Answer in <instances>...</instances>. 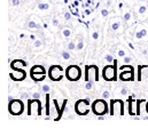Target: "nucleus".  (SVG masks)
<instances>
[{
	"label": "nucleus",
	"mask_w": 148,
	"mask_h": 129,
	"mask_svg": "<svg viewBox=\"0 0 148 129\" xmlns=\"http://www.w3.org/2000/svg\"><path fill=\"white\" fill-rule=\"evenodd\" d=\"M92 112L95 115H106L108 112H110L109 107H108V104L105 100V98L94 100V103L92 104Z\"/></svg>",
	"instance_id": "1"
},
{
	"label": "nucleus",
	"mask_w": 148,
	"mask_h": 129,
	"mask_svg": "<svg viewBox=\"0 0 148 129\" xmlns=\"http://www.w3.org/2000/svg\"><path fill=\"white\" fill-rule=\"evenodd\" d=\"M8 111L12 115H21L24 112V104L21 99H10L9 98V104H8Z\"/></svg>",
	"instance_id": "2"
},
{
	"label": "nucleus",
	"mask_w": 148,
	"mask_h": 129,
	"mask_svg": "<svg viewBox=\"0 0 148 129\" xmlns=\"http://www.w3.org/2000/svg\"><path fill=\"white\" fill-rule=\"evenodd\" d=\"M90 104H91V99L88 97H86L85 99L77 100L75 104V112L78 115H86L90 112Z\"/></svg>",
	"instance_id": "3"
},
{
	"label": "nucleus",
	"mask_w": 148,
	"mask_h": 129,
	"mask_svg": "<svg viewBox=\"0 0 148 129\" xmlns=\"http://www.w3.org/2000/svg\"><path fill=\"white\" fill-rule=\"evenodd\" d=\"M42 107H41V102L39 99L32 98L28 100V114L29 115H41L42 113Z\"/></svg>",
	"instance_id": "4"
},
{
	"label": "nucleus",
	"mask_w": 148,
	"mask_h": 129,
	"mask_svg": "<svg viewBox=\"0 0 148 129\" xmlns=\"http://www.w3.org/2000/svg\"><path fill=\"white\" fill-rule=\"evenodd\" d=\"M66 77L70 81H78L82 77V71L78 65H69L66 70Z\"/></svg>",
	"instance_id": "5"
},
{
	"label": "nucleus",
	"mask_w": 148,
	"mask_h": 129,
	"mask_svg": "<svg viewBox=\"0 0 148 129\" xmlns=\"http://www.w3.org/2000/svg\"><path fill=\"white\" fill-rule=\"evenodd\" d=\"M114 65H106L102 70V77L106 81H116L117 73H116V61H114Z\"/></svg>",
	"instance_id": "6"
},
{
	"label": "nucleus",
	"mask_w": 148,
	"mask_h": 129,
	"mask_svg": "<svg viewBox=\"0 0 148 129\" xmlns=\"http://www.w3.org/2000/svg\"><path fill=\"white\" fill-rule=\"evenodd\" d=\"M48 77L53 81H60L63 78V69L61 65H52L48 70Z\"/></svg>",
	"instance_id": "7"
},
{
	"label": "nucleus",
	"mask_w": 148,
	"mask_h": 129,
	"mask_svg": "<svg viewBox=\"0 0 148 129\" xmlns=\"http://www.w3.org/2000/svg\"><path fill=\"white\" fill-rule=\"evenodd\" d=\"M111 115H124V103L121 99H114L110 102Z\"/></svg>",
	"instance_id": "8"
},
{
	"label": "nucleus",
	"mask_w": 148,
	"mask_h": 129,
	"mask_svg": "<svg viewBox=\"0 0 148 129\" xmlns=\"http://www.w3.org/2000/svg\"><path fill=\"white\" fill-rule=\"evenodd\" d=\"M86 81H98L99 80V69L97 65H87L86 66V73H85Z\"/></svg>",
	"instance_id": "9"
},
{
	"label": "nucleus",
	"mask_w": 148,
	"mask_h": 129,
	"mask_svg": "<svg viewBox=\"0 0 148 129\" xmlns=\"http://www.w3.org/2000/svg\"><path fill=\"white\" fill-rule=\"evenodd\" d=\"M10 78L14 81H23L27 78V72L22 69H14V71L10 73Z\"/></svg>",
	"instance_id": "10"
},
{
	"label": "nucleus",
	"mask_w": 148,
	"mask_h": 129,
	"mask_svg": "<svg viewBox=\"0 0 148 129\" xmlns=\"http://www.w3.org/2000/svg\"><path fill=\"white\" fill-rule=\"evenodd\" d=\"M119 79L123 81H133L134 80V71H121Z\"/></svg>",
	"instance_id": "11"
},
{
	"label": "nucleus",
	"mask_w": 148,
	"mask_h": 129,
	"mask_svg": "<svg viewBox=\"0 0 148 129\" xmlns=\"http://www.w3.org/2000/svg\"><path fill=\"white\" fill-rule=\"evenodd\" d=\"M129 114L130 115H138V100L129 99Z\"/></svg>",
	"instance_id": "12"
},
{
	"label": "nucleus",
	"mask_w": 148,
	"mask_h": 129,
	"mask_svg": "<svg viewBox=\"0 0 148 129\" xmlns=\"http://www.w3.org/2000/svg\"><path fill=\"white\" fill-rule=\"evenodd\" d=\"M145 77H148V66L144 65V66H139L138 69V80L141 81L145 79Z\"/></svg>",
	"instance_id": "13"
},
{
	"label": "nucleus",
	"mask_w": 148,
	"mask_h": 129,
	"mask_svg": "<svg viewBox=\"0 0 148 129\" xmlns=\"http://www.w3.org/2000/svg\"><path fill=\"white\" fill-rule=\"evenodd\" d=\"M148 35V30L147 28H141V29H138L137 32L134 34V39L136 40H143L144 38H146Z\"/></svg>",
	"instance_id": "14"
},
{
	"label": "nucleus",
	"mask_w": 148,
	"mask_h": 129,
	"mask_svg": "<svg viewBox=\"0 0 148 129\" xmlns=\"http://www.w3.org/2000/svg\"><path fill=\"white\" fill-rule=\"evenodd\" d=\"M31 74H46V70L42 65H35V66H32V69L30 71V75Z\"/></svg>",
	"instance_id": "15"
},
{
	"label": "nucleus",
	"mask_w": 148,
	"mask_h": 129,
	"mask_svg": "<svg viewBox=\"0 0 148 129\" xmlns=\"http://www.w3.org/2000/svg\"><path fill=\"white\" fill-rule=\"evenodd\" d=\"M27 62L24 61H21V60H14L12 63H10V67L14 70V69H21V66H27Z\"/></svg>",
	"instance_id": "16"
},
{
	"label": "nucleus",
	"mask_w": 148,
	"mask_h": 129,
	"mask_svg": "<svg viewBox=\"0 0 148 129\" xmlns=\"http://www.w3.org/2000/svg\"><path fill=\"white\" fill-rule=\"evenodd\" d=\"M119 28H121V21H119L118 18H116V20L111 21V23H110V30L112 31V32L117 31V30H118Z\"/></svg>",
	"instance_id": "17"
},
{
	"label": "nucleus",
	"mask_w": 148,
	"mask_h": 129,
	"mask_svg": "<svg viewBox=\"0 0 148 129\" xmlns=\"http://www.w3.org/2000/svg\"><path fill=\"white\" fill-rule=\"evenodd\" d=\"M38 28H40V26H39V24H38L35 20H30L28 22V29L29 30H36Z\"/></svg>",
	"instance_id": "18"
},
{
	"label": "nucleus",
	"mask_w": 148,
	"mask_h": 129,
	"mask_svg": "<svg viewBox=\"0 0 148 129\" xmlns=\"http://www.w3.org/2000/svg\"><path fill=\"white\" fill-rule=\"evenodd\" d=\"M37 8L39 10H41V12H45V10H48V9L51 8V6H49V3H47V2H39Z\"/></svg>",
	"instance_id": "19"
},
{
	"label": "nucleus",
	"mask_w": 148,
	"mask_h": 129,
	"mask_svg": "<svg viewBox=\"0 0 148 129\" xmlns=\"http://www.w3.org/2000/svg\"><path fill=\"white\" fill-rule=\"evenodd\" d=\"M31 78H32V80H35L36 82H40V81H44V80H45L46 74H31Z\"/></svg>",
	"instance_id": "20"
},
{
	"label": "nucleus",
	"mask_w": 148,
	"mask_h": 129,
	"mask_svg": "<svg viewBox=\"0 0 148 129\" xmlns=\"http://www.w3.org/2000/svg\"><path fill=\"white\" fill-rule=\"evenodd\" d=\"M49 113H51V105H49V93L46 94V114H47V118L49 117Z\"/></svg>",
	"instance_id": "21"
},
{
	"label": "nucleus",
	"mask_w": 148,
	"mask_h": 129,
	"mask_svg": "<svg viewBox=\"0 0 148 129\" xmlns=\"http://www.w3.org/2000/svg\"><path fill=\"white\" fill-rule=\"evenodd\" d=\"M131 18H132L131 12H126V13L123 15V20H124L125 23H130V22H131Z\"/></svg>",
	"instance_id": "22"
},
{
	"label": "nucleus",
	"mask_w": 148,
	"mask_h": 129,
	"mask_svg": "<svg viewBox=\"0 0 148 129\" xmlns=\"http://www.w3.org/2000/svg\"><path fill=\"white\" fill-rule=\"evenodd\" d=\"M119 71H134L133 66L130 64H124L122 66H119Z\"/></svg>",
	"instance_id": "23"
},
{
	"label": "nucleus",
	"mask_w": 148,
	"mask_h": 129,
	"mask_svg": "<svg viewBox=\"0 0 148 129\" xmlns=\"http://www.w3.org/2000/svg\"><path fill=\"white\" fill-rule=\"evenodd\" d=\"M71 30L69 29V28H64L63 30H62V37L63 38H70L71 37Z\"/></svg>",
	"instance_id": "24"
},
{
	"label": "nucleus",
	"mask_w": 148,
	"mask_h": 129,
	"mask_svg": "<svg viewBox=\"0 0 148 129\" xmlns=\"http://www.w3.org/2000/svg\"><path fill=\"white\" fill-rule=\"evenodd\" d=\"M61 56H62V58H63L64 61L71 60V54H70L69 52H67V50H63V52L61 53Z\"/></svg>",
	"instance_id": "25"
},
{
	"label": "nucleus",
	"mask_w": 148,
	"mask_h": 129,
	"mask_svg": "<svg viewBox=\"0 0 148 129\" xmlns=\"http://www.w3.org/2000/svg\"><path fill=\"white\" fill-rule=\"evenodd\" d=\"M146 12H147V7L145 5H141V6L138 7V14L139 15H144Z\"/></svg>",
	"instance_id": "26"
},
{
	"label": "nucleus",
	"mask_w": 148,
	"mask_h": 129,
	"mask_svg": "<svg viewBox=\"0 0 148 129\" xmlns=\"http://www.w3.org/2000/svg\"><path fill=\"white\" fill-rule=\"evenodd\" d=\"M76 47H77V45H76V42H75V41H70V42L67 45V49H68L69 52L75 50V49H76Z\"/></svg>",
	"instance_id": "27"
},
{
	"label": "nucleus",
	"mask_w": 148,
	"mask_h": 129,
	"mask_svg": "<svg viewBox=\"0 0 148 129\" xmlns=\"http://www.w3.org/2000/svg\"><path fill=\"white\" fill-rule=\"evenodd\" d=\"M123 61H124V64H130L133 61V58H132L131 55H129V56H124L123 57Z\"/></svg>",
	"instance_id": "28"
},
{
	"label": "nucleus",
	"mask_w": 148,
	"mask_h": 129,
	"mask_svg": "<svg viewBox=\"0 0 148 129\" xmlns=\"http://www.w3.org/2000/svg\"><path fill=\"white\" fill-rule=\"evenodd\" d=\"M42 46V41L40 40V39H37L35 42H34V48L35 49H38V48H40Z\"/></svg>",
	"instance_id": "29"
},
{
	"label": "nucleus",
	"mask_w": 148,
	"mask_h": 129,
	"mask_svg": "<svg viewBox=\"0 0 148 129\" xmlns=\"http://www.w3.org/2000/svg\"><path fill=\"white\" fill-rule=\"evenodd\" d=\"M41 92L45 93V94H47V93L51 92V87H49L48 85H42V86H41Z\"/></svg>",
	"instance_id": "30"
},
{
	"label": "nucleus",
	"mask_w": 148,
	"mask_h": 129,
	"mask_svg": "<svg viewBox=\"0 0 148 129\" xmlns=\"http://www.w3.org/2000/svg\"><path fill=\"white\" fill-rule=\"evenodd\" d=\"M83 48H84V41H83V40L80 39V40L78 41V43H77V47H76V50H78V52H79V50H82Z\"/></svg>",
	"instance_id": "31"
},
{
	"label": "nucleus",
	"mask_w": 148,
	"mask_h": 129,
	"mask_svg": "<svg viewBox=\"0 0 148 129\" xmlns=\"http://www.w3.org/2000/svg\"><path fill=\"white\" fill-rule=\"evenodd\" d=\"M105 60H106V62L107 63H109V64H111L115 60H114V57H112V55H110V54H108V55H106V57H105Z\"/></svg>",
	"instance_id": "32"
},
{
	"label": "nucleus",
	"mask_w": 148,
	"mask_h": 129,
	"mask_svg": "<svg viewBox=\"0 0 148 129\" xmlns=\"http://www.w3.org/2000/svg\"><path fill=\"white\" fill-rule=\"evenodd\" d=\"M52 23H53V26L54 28H59V25H60V22H59L58 17H53L52 18Z\"/></svg>",
	"instance_id": "33"
},
{
	"label": "nucleus",
	"mask_w": 148,
	"mask_h": 129,
	"mask_svg": "<svg viewBox=\"0 0 148 129\" xmlns=\"http://www.w3.org/2000/svg\"><path fill=\"white\" fill-rule=\"evenodd\" d=\"M85 89H87V90L93 89V82H92V81H86V84H85Z\"/></svg>",
	"instance_id": "34"
},
{
	"label": "nucleus",
	"mask_w": 148,
	"mask_h": 129,
	"mask_svg": "<svg viewBox=\"0 0 148 129\" xmlns=\"http://www.w3.org/2000/svg\"><path fill=\"white\" fill-rule=\"evenodd\" d=\"M92 39H93L94 41L99 39V32H98V31H93V32H92Z\"/></svg>",
	"instance_id": "35"
},
{
	"label": "nucleus",
	"mask_w": 148,
	"mask_h": 129,
	"mask_svg": "<svg viewBox=\"0 0 148 129\" xmlns=\"http://www.w3.org/2000/svg\"><path fill=\"white\" fill-rule=\"evenodd\" d=\"M64 20H66V21H70V20H71V13H70V12L64 13Z\"/></svg>",
	"instance_id": "36"
},
{
	"label": "nucleus",
	"mask_w": 148,
	"mask_h": 129,
	"mask_svg": "<svg viewBox=\"0 0 148 129\" xmlns=\"http://www.w3.org/2000/svg\"><path fill=\"white\" fill-rule=\"evenodd\" d=\"M117 55H118L119 57H124V56H126V53H125V50H123V49H119V50L117 52Z\"/></svg>",
	"instance_id": "37"
},
{
	"label": "nucleus",
	"mask_w": 148,
	"mask_h": 129,
	"mask_svg": "<svg viewBox=\"0 0 148 129\" xmlns=\"http://www.w3.org/2000/svg\"><path fill=\"white\" fill-rule=\"evenodd\" d=\"M108 14H109V12H108V9H101V15L103 16V17H107L108 16Z\"/></svg>",
	"instance_id": "38"
},
{
	"label": "nucleus",
	"mask_w": 148,
	"mask_h": 129,
	"mask_svg": "<svg viewBox=\"0 0 148 129\" xmlns=\"http://www.w3.org/2000/svg\"><path fill=\"white\" fill-rule=\"evenodd\" d=\"M21 0H12V6H14V7H16V6H18V5H21Z\"/></svg>",
	"instance_id": "39"
},
{
	"label": "nucleus",
	"mask_w": 148,
	"mask_h": 129,
	"mask_svg": "<svg viewBox=\"0 0 148 129\" xmlns=\"http://www.w3.org/2000/svg\"><path fill=\"white\" fill-rule=\"evenodd\" d=\"M109 96H110V94H109V92H108V90H105V92L102 93V97H103L105 99L109 98Z\"/></svg>",
	"instance_id": "40"
},
{
	"label": "nucleus",
	"mask_w": 148,
	"mask_h": 129,
	"mask_svg": "<svg viewBox=\"0 0 148 129\" xmlns=\"http://www.w3.org/2000/svg\"><path fill=\"white\" fill-rule=\"evenodd\" d=\"M127 92H129V90H127V88H125V87H124V88H122V89H121V95L125 96V95H127Z\"/></svg>",
	"instance_id": "41"
},
{
	"label": "nucleus",
	"mask_w": 148,
	"mask_h": 129,
	"mask_svg": "<svg viewBox=\"0 0 148 129\" xmlns=\"http://www.w3.org/2000/svg\"><path fill=\"white\" fill-rule=\"evenodd\" d=\"M32 98H36V99H40V93L39 92H35L32 94Z\"/></svg>",
	"instance_id": "42"
},
{
	"label": "nucleus",
	"mask_w": 148,
	"mask_h": 129,
	"mask_svg": "<svg viewBox=\"0 0 148 129\" xmlns=\"http://www.w3.org/2000/svg\"><path fill=\"white\" fill-rule=\"evenodd\" d=\"M30 40H32V41H36V40H37L36 35H35V34H31V35H30Z\"/></svg>",
	"instance_id": "43"
},
{
	"label": "nucleus",
	"mask_w": 148,
	"mask_h": 129,
	"mask_svg": "<svg viewBox=\"0 0 148 129\" xmlns=\"http://www.w3.org/2000/svg\"><path fill=\"white\" fill-rule=\"evenodd\" d=\"M78 5H79V0H75V1H74V7H78Z\"/></svg>",
	"instance_id": "44"
},
{
	"label": "nucleus",
	"mask_w": 148,
	"mask_h": 129,
	"mask_svg": "<svg viewBox=\"0 0 148 129\" xmlns=\"http://www.w3.org/2000/svg\"><path fill=\"white\" fill-rule=\"evenodd\" d=\"M91 12H92V10H90V9H85V15H90Z\"/></svg>",
	"instance_id": "45"
},
{
	"label": "nucleus",
	"mask_w": 148,
	"mask_h": 129,
	"mask_svg": "<svg viewBox=\"0 0 148 129\" xmlns=\"http://www.w3.org/2000/svg\"><path fill=\"white\" fill-rule=\"evenodd\" d=\"M143 54H144V55H148V50H147V49L143 50Z\"/></svg>",
	"instance_id": "46"
},
{
	"label": "nucleus",
	"mask_w": 148,
	"mask_h": 129,
	"mask_svg": "<svg viewBox=\"0 0 148 129\" xmlns=\"http://www.w3.org/2000/svg\"><path fill=\"white\" fill-rule=\"evenodd\" d=\"M146 112H147V114H148V102L146 103Z\"/></svg>",
	"instance_id": "47"
}]
</instances>
